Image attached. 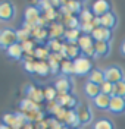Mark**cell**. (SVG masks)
I'll return each instance as SVG.
<instances>
[{"label": "cell", "mask_w": 125, "mask_h": 129, "mask_svg": "<svg viewBox=\"0 0 125 129\" xmlns=\"http://www.w3.org/2000/svg\"><path fill=\"white\" fill-rule=\"evenodd\" d=\"M28 123L25 113H6L3 116V125L12 129H24Z\"/></svg>", "instance_id": "6da1fadb"}, {"label": "cell", "mask_w": 125, "mask_h": 129, "mask_svg": "<svg viewBox=\"0 0 125 129\" xmlns=\"http://www.w3.org/2000/svg\"><path fill=\"white\" fill-rule=\"evenodd\" d=\"M18 34L16 29H12V28H3L0 31V47L3 50H8L10 46L18 44Z\"/></svg>", "instance_id": "7a4b0ae2"}, {"label": "cell", "mask_w": 125, "mask_h": 129, "mask_svg": "<svg viewBox=\"0 0 125 129\" xmlns=\"http://www.w3.org/2000/svg\"><path fill=\"white\" fill-rule=\"evenodd\" d=\"M74 66H75V75H78V76H84V75H90L91 71L94 69L93 68V62L91 59H88V57H78L77 60H74Z\"/></svg>", "instance_id": "3957f363"}, {"label": "cell", "mask_w": 125, "mask_h": 129, "mask_svg": "<svg viewBox=\"0 0 125 129\" xmlns=\"http://www.w3.org/2000/svg\"><path fill=\"white\" fill-rule=\"evenodd\" d=\"M105 76H106V81L108 82H112V84H118L121 81L125 79V72L124 69L118 64H110L105 69Z\"/></svg>", "instance_id": "277c9868"}, {"label": "cell", "mask_w": 125, "mask_h": 129, "mask_svg": "<svg viewBox=\"0 0 125 129\" xmlns=\"http://www.w3.org/2000/svg\"><path fill=\"white\" fill-rule=\"evenodd\" d=\"M60 54L65 57V59L74 62V60H77L78 57H81L83 50L80 48L78 43H74V44H71V43H63V48H62Z\"/></svg>", "instance_id": "5b68a950"}, {"label": "cell", "mask_w": 125, "mask_h": 129, "mask_svg": "<svg viewBox=\"0 0 125 129\" xmlns=\"http://www.w3.org/2000/svg\"><path fill=\"white\" fill-rule=\"evenodd\" d=\"M53 87L56 88L59 95H66V94H72V81L69 76H59L58 79L55 81V84H53Z\"/></svg>", "instance_id": "8992f818"}, {"label": "cell", "mask_w": 125, "mask_h": 129, "mask_svg": "<svg viewBox=\"0 0 125 129\" xmlns=\"http://www.w3.org/2000/svg\"><path fill=\"white\" fill-rule=\"evenodd\" d=\"M16 15V9L15 5L10 3V2H2L0 3V19L3 22H9L12 21Z\"/></svg>", "instance_id": "52a82bcc"}, {"label": "cell", "mask_w": 125, "mask_h": 129, "mask_svg": "<svg viewBox=\"0 0 125 129\" xmlns=\"http://www.w3.org/2000/svg\"><path fill=\"white\" fill-rule=\"evenodd\" d=\"M43 16V10L38 6H28L25 9V13L24 18L27 24H31V25H37V22L40 21V18Z\"/></svg>", "instance_id": "ba28073f"}, {"label": "cell", "mask_w": 125, "mask_h": 129, "mask_svg": "<svg viewBox=\"0 0 125 129\" xmlns=\"http://www.w3.org/2000/svg\"><path fill=\"white\" fill-rule=\"evenodd\" d=\"M25 94H27V98L33 100V101L38 103V104H41L43 101L46 100V97H44V89L38 88V87H35L33 84H30V85L25 88Z\"/></svg>", "instance_id": "9c48e42d"}, {"label": "cell", "mask_w": 125, "mask_h": 129, "mask_svg": "<svg viewBox=\"0 0 125 129\" xmlns=\"http://www.w3.org/2000/svg\"><path fill=\"white\" fill-rule=\"evenodd\" d=\"M58 101L59 104L62 106V107H65L68 110H75V109H78V98L74 95V94H66V95H59L58 97Z\"/></svg>", "instance_id": "30bf717a"}, {"label": "cell", "mask_w": 125, "mask_h": 129, "mask_svg": "<svg viewBox=\"0 0 125 129\" xmlns=\"http://www.w3.org/2000/svg\"><path fill=\"white\" fill-rule=\"evenodd\" d=\"M91 10H93V13H94V16L102 18V16H105L106 13H109L112 10L110 9V2H108V0H97V2L93 3Z\"/></svg>", "instance_id": "8fae6325"}, {"label": "cell", "mask_w": 125, "mask_h": 129, "mask_svg": "<svg viewBox=\"0 0 125 129\" xmlns=\"http://www.w3.org/2000/svg\"><path fill=\"white\" fill-rule=\"evenodd\" d=\"M77 113H78V119H80V122H81V125H88V123H91L93 112H91V109H90L88 106L80 104L78 109H77Z\"/></svg>", "instance_id": "7c38bea8"}, {"label": "cell", "mask_w": 125, "mask_h": 129, "mask_svg": "<svg viewBox=\"0 0 125 129\" xmlns=\"http://www.w3.org/2000/svg\"><path fill=\"white\" fill-rule=\"evenodd\" d=\"M109 112L115 113V114H124V113H125V98L112 95V98H110V107H109Z\"/></svg>", "instance_id": "4fadbf2b"}, {"label": "cell", "mask_w": 125, "mask_h": 129, "mask_svg": "<svg viewBox=\"0 0 125 129\" xmlns=\"http://www.w3.org/2000/svg\"><path fill=\"white\" fill-rule=\"evenodd\" d=\"M19 109L22 110L24 113H37L41 110V104H38V103H35L33 100H30V98H24V100H21V103H19Z\"/></svg>", "instance_id": "5bb4252c"}, {"label": "cell", "mask_w": 125, "mask_h": 129, "mask_svg": "<svg viewBox=\"0 0 125 129\" xmlns=\"http://www.w3.org/2000/svg\"><path fill=\"white\" fill-rule=\"evenodd\" d=\"M91 37L94 38V41H106V43H110V40H112V31L108 29V28H105V26H99V28L94 29Z\"/></svg>", "instance_id": "9a60e30c"}, {"label": "cell", "mask_w": 125, "mask_h": 129, "mask_svg": "<svg viewBox=\"0 0 125 129\" xmlns=\"http://www.w3.org/2000/svg\"><path fill=\"white\" fill-rule=\"evenodd\" d=\"M84 94H85V97H87V98L94 100L96 97H99L100 94H102L100 85L94 84V82H90V81H87V82L84 84Z\"/></svg>", "instance_id": "2e32d148"}, {"label": "cell", "mask_w": 125, "mask_h": 129, "mask_svg": "<svg viewBox=\"0 0 125 129\" xmlns=\"http://www.w3.org/2000/svg\"><path fill=\"white\" fill-rule=\"evenodd\" d=\"M65 25L63 22H53L49 26V34H50V40H59V37L65 35Z\"/></svg>", "instance_id": "e0dca14e"}, {"label": "cell", "mask_w": 125, "mask_h": 129, "mask_svg": "<svg viewBox=\"0 0 125 129\" xmlns=\"http://www.w3.org/2000/svg\"><path fill=\"white\" fill-rule=\"evenodd\" d=\"M102 19V26H105V28H108V29H115L118 25V16L116 13L113 12V10H110L109 13H106L105 16H102L100 18Z\"/></svg>", "instance_id": "ac0fdd59"}, {"label": "cell", "mask_w": 125, "mask_h": 129, "mask_svg": "<svg viewBox=\"0 0 125 129\" xmlns=\"http://www.w3.org/2000/svg\"><path fill=\"white\" fill-rule=\"evenodd\" d=\"M31 37H33L35 41H38V43H44V41L50 40L49 29H47V28H41V26H35L34 31L31 32ZM47 43H49V41H47Z\"/></svg>", "instance_id": "d6986e66"}, {"label": "cell", "mask_w": 125, "mask_h": 129, "mask_svg": "<svg viewBox=\"0 0 125 129\" xmlns=\"http://www.w3.org/2000/svg\"><path fill=\"white\" fill-rule=\"evenodd\" d=\"M110 95H106V94H100L99 97H96L94 100H93V104L96 109H99V110H109V107H110Z\"/></svg>", "instance_id": "ffe728a7"}, {"label": "cell", "mask_w": 125, "mask_h": 129, "mask_svg": "<svg viewBox=\"0 0 125 129\" xmlns=\"http://www.w3.org/2000/svg\"><path fill=\"white\" fill-rule=\"evenodd\" d=\"M63 125H66L68 128H72V129H74V128H78V126L81 125V122H80V119H78L77 109H75V110H68Z\"/></svg>", "instance_id": "44dd1931"}, {"label": "cell", "mask_w": 125, "mask_h": 129, "mask_svg": "<svg viewBox=\"0 0 125 129\" xmlns=\"http://www.w3.org/2000/svg\"><path fill=\"white\" fill-rule=\"evenodd\" d=\"M6 53H8V57H9V59H12V60H21V59H22V56L25 54L24 50H22L21 43L10 46V47L6 50Z\"/></svg>", "instance_id": "7402d4cb"}, {"label": "cell", "mask_w": 125, "mask_h": 129, "mask_svg": "<svg viewBox=\"0 0 125 129\" xmlns=\"http://www.w3.org/2000/svg\"><path fill=\"white\" fill-rule=\"evenodd\" d=\"M94 48H96V57L109 56V53H110V43H106V41H96V43H94Z\"/></svg>", "instance_id": "603a6c76"}, {"label": "cell", "mask_w": 125, "mask_h": 129, "mask_svg": "<svg viewBox=\"0 0 125 129\" xmlns=\"http://www.w3.org/2000/svg\"><path fill=\"white\" fill-rule=\"evenodd\" d=\"M88 81L90 82H94L97 85H102L105 81H106V76H105V69H93L91 73L88 75Z\"/></svg>", "instance_id": "cb8c5ba5"}, {"label": "cell", "mask_w": 125, "mask_h": 129, "mask_svg": "<svg viewBox=\"0 0 125 129\" xmlns=\"http://www.w3.org/2000/svg\"><path fill=\"white\" fill-rule=\"evenodd\" d=\"M60 73L63 76H71V75H75V66L72 60H68L65 59L62 63H60Z\"/></svg>", "instance_id": "d4e9b609"}, {"label": "cell", "mask_w": 125, "mask_h": 129, "mask_svg": "<svg viewBox=\"0 0 125 129\" xmlns=\"http://www.w3.org/2000/svg\"><path fill=\"white\" fill-rule=\"evenodd\" d=\"M35 73L40 76H46L50 73V66L47 60H37L35 62Z\"/></svg>", "instance_id": "484cf974"}, {"label": "cell", "mask_w": 125, "mask_h": 129, "mask_svg": "<svg viewBox=\"0 0 125 129\" xmlns=\"http://www.w3.org/2000/svg\"><path fill=\"white\" fill-rule=\"evenodd\" d=\"M94 38H93L91 35H85V34H83L81 37H80V40H78V46H80V48L81 50H87V48L90 47H94Z\"/></svg>", "instance_id": "4316f807"}, {"label": "cell", "mask_w": 125, "mask_h": 129, "mask_svg": "<svg viewBox=\"0 0 125 129\" xmlns=\"http://www.w3.org/2000/svg\"><path fill=\"white\" fill-rule=\"evenodd\" d=\"M50 48L47 47V46H40V47L35 48V51H34V57L37 59V60H49L50 57Z\"/></svg>", "instance_id": "83f0119b"}, {"label": "cell", "mask_w": 125, "mask_h": 129, "mask_svg": "<svg viewBox=\"0 0 125 129\" xmlns=\"http://www.w3.org/2000/svg\"><path fill=\"white\" fill-rule=\"evenodd\" d=\"M93 129H115V125L110 119H106V117H102V119H97L93 125Z\"/></svg>", "instance_id": "f1b7e54d"}, {"label": "cell", "mask_w": 125, "mask_h": 129, "mask_svg": "<svg viewBox=\"0 0 125 129\" xmlns=\"http://www.w3.org/2000/svg\"><path fill=\"white\" fill-rule=\"evenodd\" d=\"M80 37H81V31L80 29H66L65 35H63V38L66 40V43H71V44L78 43Z\"/></svg>", "instance_id": "f546056e"}, {"label": "cell", "mask_w": 125, "mask_h": 129, "mask_svg": "<svg viewBox=\"0 0 125 129\" xmlns=\"http://www.w3.org/2000/svg\"><path fill=\"white\" fill-rule=\"evenodd\" d=\"M94 13H93L91 9H84L83 12L78 15V19H80V22L81 24H87V22H93L94 21Z\"/></svg>", "instance_id": "4dcf8cb0"}, {"label": "cell", "mask_w": 125, "mask_h": 129, "mask_svg": "<svg viewBox=\"0 0 125 129\" xmlns=\"http://www.w3.org/2000/svg\"><path fill=\"white\" fill-rule=\"evenodd\" d=\"M44 97H46V100L49 101V103H52V101H56L58 100V91H56V88L53 87V85H49V87H46L44 88Z\"/></svg>", "instance_id": "1f68e13d"}, {"label": "cell", "mask_w": 125, "mask_h": 129, "mask_svg": "<svg viewBox=\"0 0 125 129\" xmlns=\"http://www.w3.org/2000/svg\"><path fill=\"white\" fill-rule=\"evenodd\" d=\"M47 47L52 50V53H60L62 48H63V43L60 40H49Z\"/></svg>", "instance_id": "d6a6232c"}, {"label": "cell", "mask_w": 125, "mask_h": 129, "mask_svg": "<svg viewBox=\"0 0 125 129\" xmlns=\"http://www.w3.org/2000/svg\"><path fill=\"white\" fill-rule=\"evenodd\" d=\"M113 95L125 98V79L113 85Z\"/></svg>", "instance_id": "836d02e7"}, {"label": "cell", "mask_w": 125, "mask_h": 129, "mask_svg": "<svg viewBox=\"0 0 125 129\" xmlns=\"http://www.w3.org/2000/svg\"><path fill=\"white\" fill-rule=\"evenodd\" d=\"M66 6L69 8V10L72 12V15H75V13H78V15H80V13L84 10L80 2H66Z\"/></svg>", "instance_id": "e575fe53"}, {"label": "cell", "mask_w": 125, "mask_h": 129, "mask_svg": "<svg viewBox=\"0 0 125 129\" xmlns=\"http://www.w3.org/2000/svg\"><path fill=\"white\" fill-rule=\"evenodd\" d=\"M113 85L115 84H112V82H108V81H105L102 85H100V89H102V94H106V95H113Z\"/></svg>", "instance_id": "d590c367"}, {"label": "cell", "mask_w": 125, "mask_h": 129, "mask_svg": "<svg viewBox=\"0 0 125 129\" xmlns=\"http://www.w3.org/2000/svg\"><path fill=\"white\" fill-rule=\"evenodd\" d=\"M16 34H18V40H19V43H24V41L31 40V38H30V37H31V32H28L27 29H24V28L16 29Z\"/></svg>", "instance_id": "8d00e7d4"}, {"label": "cell", "mask_w": 125, "mask_h": 129, "mask_svg": "<svg viewBox=\"0 0 125 129\" xmlns=\"http://www.w3.org/2000/svg\"><path fill=\"white\" fill-rule=\"evenodd\" d=\"M47 62H49V66H50V73L52 75H56L60 71V63L56 62V60H53V59H49Z\"/></svg>", "instance_id": "74e56055"}, {"label": "cell", "mask_w": 125, "mask_h": 129, "mask_svg": "<svg viewBox=\"0 0 125 129\" xmlns=\"http://www.w3.org/2000/svg\"><path fill=\"white\" fill-rule=\"evenodd\" d=\"M119 51H121V54L125 57V38L122 40V43H121V46H119Z\"/></svg>", "instance_id": "f35d334b"}, {"label": "cell", "mask_w": 125, "mask_h": 129, "mask_svg": "<svg viewBox=\"0 0 125 129\" xmlns=\"http://www.w3.org/2000/svg\"><path fill=\"white\" fill-rule=\"evenodd\" d=\"M24 129H35V126H34V123H27Z\"/></svg>", "instance_id": "ab89813d"}, {"label": "cell", "mask_w": 125, "mask_h": 129, "mask_svg": "<svg viewBox=\"0 0 125 129\" xmlns=\"http://www.w3.org/2000/svg\"><path fill=\"white\" fill-rule=\"evenodd\" d=\"M0 129H12V128H9V126H6V125H2V126H0Z\"/></svg>", "instance_id": "60d3db41"}, {"label": "cell", "mask_w": 125, "mask_h": 129, "mask_svg": "<svg viewBox=\"0 0 125 129\" xmlns=\"http://www.w3.org/2000/svg\"><path fill=\"white\" fill-rule=\"evenodd\" d=\"M63 129H72V128H68V126H63Z\"/></svg>", "instance_id": "b9f144b4"}]
</instances>
